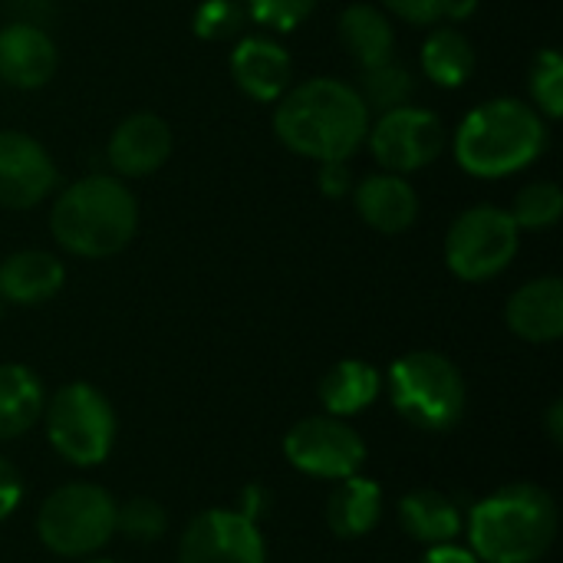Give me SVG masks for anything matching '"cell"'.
<instances>
[{
  "label": "cell",
  "instance_id": "1",
  "mask_svg": "<svg viewBox=\"0 0 563 563\" xmlns=\"http://www.w3.org/2000/svg\"><path fill=\"white\" fill-rule=\"evenodd\" d=\"M373 112L360 99L356 86L313 76L300 86H290L274 109L277 139L300 158H313L317 165L346 162L369 132Z\"/></svg>",
  "mask_w": 563,
  "mask_h": 563
},
{
  "label": "cell",
  "instance_id": "2",
  "mask_svg": "<svg viewBox=\"0 0 563 563\" xmlns=\"http://www.w3.org/2000/svg\"><path fill=\"white\" fill-rule=\"evenodd\" d=\"M53 241L89 261L129 247L139 231V201L115 175H86L59 191L49 211Z\"/></svg>",
  "mask_w": 563,
  "mask_h": 563
},
{
  "label": "cell",
  "instance_id": "3",
  "mask_svg": "<svg viewBox=\"0 0 563 563\" xmlns=\"http://www.w3.org/2000/svg\"><path fill=\"white\" fill-rule=\"evenodd\" d=\"M548 148L544 115L521 99L501 96L475 106L455 132V158L475 178H505L528 168Z\"/></svg>",
  "mask_w": 563,
  "mask_h": 563
},
{
  "label": "cell",
  "instance_id": "4",
  "mask_svg": "<svg viewBox=\"0 0 563 563\" xmlns=\"http://www.w3.org/2000/svg\"><path fill=\"white\" fill-rule=\"evenodd\" d=\"M468 538L478 561L538 563L558 538V505L538 485H508L475 505Z\"/></svg>",
  "mask_w": 563,
  "mask_h": 563
},
{
  "label": "cell",
  "instance_id": "5",
  "mask_svg": "<svg viewBox=\"0 0 563 563\" xmlns=\"http://www.w3.org/2000/svg\"><path fill=\"white\" fill-rule=\"evenodd\" d=\"M389 399L416 429L449 432L465 412V379L449 356L416 350L389 366Z\"/></svg>",
  "mask_w": 563,
  "mask_h": 563
},
{
  "label": "cell",
  "instance_id": "6",
  "mask_svg": "<svg viewBox=\"0 0 563 563\" xmlns=\"http://www.w3.org/2000/svg\"><path fill=\"white\" fill-rule=\"evenodd\" d=\"M36 534L59 558H86L115 534V501L86 482L56 488L36 515Z\"/></svg>",
  "mask_w": 563,
  "mask_h": 563
},
{
  "label": "cell",
  "instance_id": "7",
  "mask_svg": "<svg viewBox=\"0 0 563 563\" xmlns=\"http://www.w3.org/2000/svg\"><path fill=\"white\" fill-rule=\"evenodd\" d=\"M521 231L498 205H475L462 211L445 234V264L459 280H492L515 261Z\"/></svg>",
  "mask_w": 563,
  "mask_h": 563
},
{
  "label": "cell",
  "instance_id": "8",
  "mask_svg": "<svg viewBox=\"0 0 563 563\" xmlns=\"http://www.w3.org/2000/svg\"><path fill=\"white\" fill-rule=\"evenodd\" d=\"M46 435L53 449L73 465H99L115 439V416L109 399L89 383H69L46 409Z\"/></svg>",
  "mask_w": 563,
  "mask_h": 563
},
{
  "label": "cell",
  "instance_id": "9",
  "mask_svg": "<svg viewBox=\"0 0 563 563\" xmlns=\"http://www.w3.org/2000/svg\"><path fill=\"white\" fill-rule=\"evenodd\" d=\"M445 139L449 135H445L442 119L419 106H399V109L379 112L366 132V142L376 162L393 175H409V172L432 165L442 155Z\"/></svg>",
  "mask_w": 563,
  "mask_h": 563
},
{
  "label": "cell",
  "instance_id": "10",
  "mask_svg": "<svg viewBox=\"0 0 563 563\" xmlns=\"http://www.w3.org/2000/svg\"><path fill=\"white\" fill-rule=\"evenodd\" d=\"M287 462L313 478L343 482L366 462V445L356 429L336 416H310L297 422L284 439Z\"/></svg>",
  "mask_w": 563,
  "mask_h": 563
},
{
  "label": "cell",
  "instance_id": "11",
  "mask_svg": "<svg viewBox=\"0 0 563 563\" xmlns=\"http://www.w3.org/2000/svg\"><path fill=\"white\" fill-rule=\"evenodd\" d=\"M178 563H264V541L247 515L214 508L185 528Z\"/></svg>",
  "mask_w": 563,
  "mask_h": 563
},
{
  "label": "cell",
  "instance_id": "12",
  "mask_svg": "<svg viewBox=\"0 0 563 563\" xmlns=\"http://www.w3.org/2000/svg\"><path fill=\"white\" fill-rule=\"evenodd\" d=\"M59 181L53 155L26 132H0V208H36Z\"/></svg>",
  "mask_w": 563,
  "mask_h": 563
},
{
  "label": "cell",
  "instance_id": "13",
  "mask_svg": "<svg viewBox=\"0 0 563 563\" xmlns=\"http://www.w3.org/2000/svg\"><path fill=\"white\" fill-rule=\"evenodd\" d=\"M172 155V129L155 112H132L115 125L106 145V158L119 178H145L158 172Z\"/></svg>",
  "mask_w": 563,
  "mask_h": 563
},
{
  "label": "cell",
  "instance_id": "14",
  "mask_svg": "<svg viewBox=\"0 0 563 563\" xmlns=\"http://www.w3.org/2000/svg\"><path fill=\"white\" fill-rule=\"evenodd\" d=\"M231 79L257 102H277L294 86V59L271 36H244L231 53Z\"/></svg>",
  "mask_w": 563,
  "mask_h": 563
},
{
  "label": "cell",
  "instance_id": "15",
  "mask_svg": "<svg viewBox=\"0 0 563 563\" xmlns=\"http://www.w3.org/2000/svg\"><path fill=\"white\" fill-rule=\"evenodd\" d=\"M59 53L53 36L36 23H10L0 30V79L13 89H40L53 79Z\"/></svg>",
  "mask_w": 563,
  "mask_h": 563
},
{
  "label": "cell",
  "instance_id": "16",
  "mask_svg": "<svg viewBox=\"0 0 563 563\" xmlns=\"http://www.w3.org/2000/svg\"><path fill=\"white\" fill-rule=\"evenodd\" d=\"M356 214L379 234H402L419 218V195L406 175L379 172L353 188Z\"/></svg>",
  "mask_w": 563,
  "mask_h": 563
},
{
  "label": "cell",
  "instance_id": "17",
  "mask_svg": "<svg viewBox=\"0 0 563 563\" xmlns=\"http://www.w3.org/2000/svg\"><path fill=\"white\" fill-rule=\"evenodd\" d=\"M508 327L528 343H554L563 333V284L558 277H538L518 287L508 300Z\"/></svg>",
  "mask_w": 563,
  "mask_h": 563
},
{
  "label": "cell",
  "instance_id": "18",
  "mask_svg": "<svg viewBox=\"0 0 563 563\" xmlns=\"http://www.w3.org/2000/svg\"><path fill=\"white\" fill-rule=\"evenodd\" d=\"M66 267L49 251H16L0 264V297L16 307L46 303L63 290Z\"/></svg>",
  "mask_w": 563,
  "mask_h": 563
},
{
  "label": "cell",
  "instance_id": "19",
  "mask_svg": "<svg viewBox=\"0 0 563 563\" xmlns=\"http://www.w3.org/2000/svg\"><path fill=\"white\" fill-rule=\"evenodd\" d=\"M340 43L360 63V69H366L393 59L396 30L376 3H350L340 13Z\"/></svg>",
  "mask_w": 563,
  "mask_h": 563
},
{
  "label": "cell",
  "instance_id": "20",
  "mask_svg": "<svg viewBox=\"0 0 563 563\" xmlns=\"http://www.w3.org/2000/svg\"><path fill=\"white\" fill-rule=\"evenodd\" d=\"M399 521L419 544H429V548L449 544L462 531L459 505L435 488H419V492L406 495L399 501Z\"/></svg>",
  "mask_w": 563,
  "mask_h": 563
},
{
  "label": "cell",
  "instance_id": "21",
  "mask_svg": "<svg viewBox=\"0 0 563 563\" xmlns=\"http://www.w3.org/2000/svg\"><path fill=\"white\" fill-rule=\"evenodd\" d=\"M383 515V495L379 485L360 475H350L333 488L327 501V525L336 538H363L376 528Z\"/></svg>",
  "mask_w": 563,
  "mask_h": 563
},
{
  "label": "cell",
  "instance_id": "22",
  "mask_svg": "<svg viewBox=\"0 0 563 563\" xmlns=\"http://www.w3.org/2000/svg\"><path fill=\"white\" fill-rule=\"evenodd\" d=\"M475 66H478L475 46L459 26H439L422 43V73L442 89L465 86Z\"/></svg>",
  "mask_w": 563,
  "mask_h": 563
},
{
  "label": "cell",
  "instance_id": "23",
  "mask_svg": "<svg viewBox=\"0 0 563 563\" xmlns=\"http://www.w3.org/2000/svg\"><path fill=\"white\" fill-rule=\"evenodd\" d=\"M43 412V386L20 363H0V439H16L36 426Z\"/></svg>",
  "mask_w": 563,
  "mask_h": 563
},
{
  "label": "cell",
  "instance_id": "24",
  "mask_svg": "<svg viewBox=\"0 0 563 563\" xmlns=\"http://www.w3.org/2000/svg\"><path fill=\"white\" fill-rule=\"evenodd\" d=\"M379 396V373L363 360H343L320 379V402L330 416H356Z\"/></svg>",
  "mask_w": 563,
  "mask_h": 563
},
{
  "label": "cell",
  "instance_id": "25",
  "mask_svg": "<svg viewBox=\"0 0 563 563\" xmlns=\"http://www.w3.org/2000/svg\"><path fill=\"white\" fill-rule=\"evenodd\" d=\"M360 99L366 102L369 112H389L399 106H409L416 96V79L406 66H399L396 59H386L379 66H366L360 73V86H356Z\"/></svg>",
  "mask_w": 563,
  "mask_h": 563
},
{
  "label": "cell",
  "instance_id": "26",
  "mask_svg": "<svg viewBox=\"0 0 563 563\" xmlns=\"http://www.w3.org/2000/svg\"><path fill=\"white\" fill-rule=\"evenodd\" d=\"M511 221L518 224V231H544L551 224H558L563 214V191L558 181L541 178L531 181L518 191L515 205H511Z\"/></svg>",
  "mask_w": 563,
  "mask_h": 563
},
{
  "label": "cell",
  "instance_id": "27",
  "mask_svg": "<svg viewBox=\"0 0 563 563\" xmlns=\"http://www.w3.org/2000/svg\"><path fill=\"white\" fill-rule=\"evenodd\" d=\"M247 7L244 0H201L195 16H191V26L201 40L208 43H224V40H234L244 33L247 26Z\"/></svg>",
  "mask_w": 563,
  "mask_h": 563
},
{
  "label": "cell",
  "instance_id": "28",
  "mask_svg": "<svg viewBox=\"0 0 563 563\" xmlns=\"http://www.w3.org/2000/svg\"><path fill=\"white\" fill-rule=\"evenodd\" d=\"M531 99L544 119H561L563 112V59L558 49H541L531 66Z\"/></svg>",
  "mask_w": 563,
  "mask_h": 563
},
{
  "label": "cell",
  "instance_id": "29",
  "mask_svg": "<svg viewBox=\"0 0 563 563\" xmlns=\"http://www.w3.org/2000/svg\"><path fill=\"white\" fill-rule=\"evenodd\" d=\"M115 531L129 534L132 541L152 544L165 531V511L152 498H132L122 508H115Z\"/></svg>",
  "mask_w": 563,
  "mask_h": 563
},
{
  "label": "cell",
  "instance_id": "30",
  "mask_svg": "<svg viewBox=\"0 0 563 563\" xmlns=\"http://www.w3.org/2000/svg\"><path fill=\"white\" fill-rule=\"evenodd\" d=\"M317 3L320 0H244L247 16L267 30H277V33L297 30L317 10Z\"/></svg>",
  "mask_w": 563,
  "mask_h": 563
},
{
  "label": "cell",
  "instance_id": "31",
  "mask_svg": "<svg viewBox=\"0 0 563 563\" xmlns=\"http://www.w3.org/2000/svg\"><path fill=\"white\" fill-rule=\"evenodd\" d=\"M383 7L412 26H432L445 20V0H383Z\"/></svg>",
  "mask_w": 563,
  "mask_h": 563
},
{
  "label": "cell",
  "instance_id": "32",
  "mask_svg": "<svg viewBox=\"0 0 563 563\" xmlns=\"http://www.w3.org/2000/svg\"><path fill=\"white\" fill-rule=\"evenodd\" d=\"M20 495H23V485H20V475L13 472L10 462L0 459V521L20 505Z\"/></svg>",
  "mask_w": 563,
  "mask_h": 563
},
{
  "label": "cell",
  "instance_id": "33",
  "mask_svg": "<svg viewBox=\"0 0 563 563\" xmlns=\"http://www.w3.org/2000/svg\"><path fill=\"white\" fill-rule=\"evenodd\" d=\"M320 188H323V195H330V198H340V195L353 191V188H350L346 162H327V165H320Z\"/></svg>",
  "mask_w": 563,
  "mask_h": 563
},
{
  "label": "cell",
  "instance_id": "34",
  "mask_svg": "<svg viewBox=\"0 0 563 563\" xmlns=\"http://www.w3.org/2000/svg\"><path fill=\"white\" fill-rule=\"evenodd\" d=\"M419 563H478V558L465 548H455V544H439V548H429V554Z\"/></svg>",
  "mask_w": 563,
  "mask_h": 563
},
{
  "label": "cell",
  "instance_id": "35",
  "mask_svg": "<svg viewBox=\"0 0 563 563\" xmlns=\"http://www.w3.org/2000/svg\"><path fill=\"white\" fill-rule=\"evenodd\" d=\"M478 0H445V20H465L468 13H475Z\"/></svg>",
  "mask_w": 563,
  "mask_h": 563
},
{
  "label": "cell",
  "instance_id": "36",
  "mask_svg": "<svg viewBox=\"0 0 563 563\" xmlns=\"http://www.w3.org/2000/svg\"><path fill=\"white\" fill-rule=\"evenodd\" d=\"M561 419H563V406L561 402H554V406H551V412H548V426H551V439H554L558 445H561V435H563Z\"/></svg>",
  "mask_w": 563,
  "mask_h": 563
},
{
  "label": "cell",
  "instance_id": "37",
  "mask_svg": "<svg viewBox=\"0 0 563 563\" xmlns=\"http://www.w3.org/2000/svg\"><path fill=\"white\" fill-rule=\"evenodd\" d=\"M92 563H119V561H92Z\"/></svg>",
  "mask_w": 563,
  "mask_h": 563
}]
</instances>
